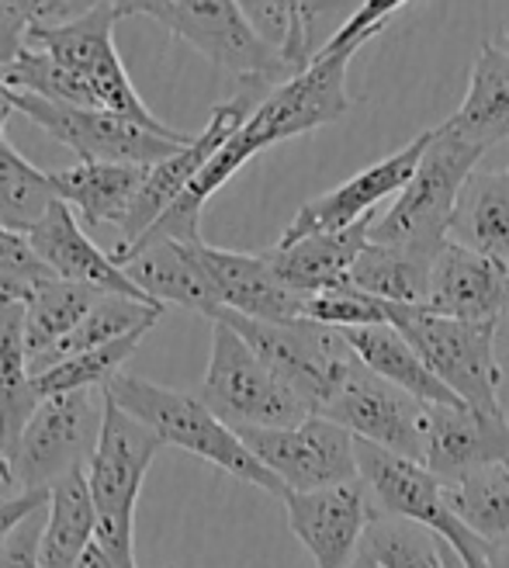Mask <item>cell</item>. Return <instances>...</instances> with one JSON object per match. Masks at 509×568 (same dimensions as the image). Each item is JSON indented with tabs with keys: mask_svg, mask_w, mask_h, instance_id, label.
Here are the masks:
<instances>
[{
	"mask_svg": "<svg viewBox=\"0 0 509 568\" xmlns=\"http://www.w3.org/2000/svg\"><path fill=\"white\" fill-rule=\"evenodd\" d=\"M406 0H371L360 4L336 32L319 45L313 67L298 73L295 80L281 83L277 91L264 98V104L236 129V135L212 156V163L194 178V184L184 191L181 202L170 209L153 230L139 240H181V243H202V212L208 197L230 184L240 170L271 146L305 132H316L323 125H333L354 108V98L347 91V70L354 55L371 42L388 18H395ZM135 246V243H132ZM125 253V250H122Z\"/></svg>",
	"mask_w": 509,
	"mask_h": 568,
	"instance_id": "obj_1",
	"label": "cell"
},
{
	"mask_svg": "<svg viewBox=\"0 0 509 568\" xmlns=\"http://www.w3.org/2000/svg\"><path fill=\"white\" fill-rule=\"evenodd\" d=\"M119 21V4H91L83 14L63 24H28L24 45L45 52L63 70V104L115 111V115H125L139 125L170 129L132 88L122 55L115 49Z\"/></svg>",
	"mask_w": 509,
	"mask_h": 568,
	"instance_id": "obj_2",
	"label": "cell"
},
{
	"mask_svg": "<svg viewBox=\"0 0 509 568\" xmlns=\"http://www.w3.org/2000/svg\"><path fill=\"white\" fill-rule=\"evenodd\" d=\"M111 399H115L132 419H139L153 430L163 447H181L194 458H202L208 465H215L218 471H225L230 478H240L246 486H257L271 496L285 499V486L253 458L250 447L240 440V434L233 426H225L197 395L181 392V388H166L156 385L150 378H139L122 372L115 382L104 388Z\"/></svg>",
	"mask_w": 509,
	"mask_h": 568,
	"instance_id": "obj_3",
	"label": "cell"
},
{
	"mask_svg": "<svg viewBox=\"0 0 509 568\" xmlns=\"http://www.w3.org/2000/svg\"><path fill=\"white\" fill-rule=\"evenodd\" d=\"M486 153L475 150L444 122L430 129L427 153H423L413 181L395 197L391 209L381 212L371 225V243L403 246L423 257H437L447 246L450 215H455L458 194L465 181L478 170Z\"/></svg>",
	"mask_w": 509,
	"mask_h": 568,
	"instance_id": "obj_4",
	"label": "cell"
},
{
	"mask_svg": "<svg viewBox=\"0 0 509 568\" xmlns=\"http://www.w3.org/2000/svg\"><path fill=\"white\" fill-rule=\"evenodd\" d=\"M122 18H150L170 36L197 49L205 60L230 73L236 83H264L281 88L298 73L257 36L243 4L233 0H135L119 4Z\"/></svg>",
	"mask_w": 509,
	"mask_h": 568,
	"instance_id": "obj_5",
	"label": "cell"
},
{
	"mask_svg": "<svg viewBox=\"0 0 509 568\" xmlns=\"http://www.w3.org/2000/svg\"><path fill=\"white\" fill-rule=\"evenodd\" d=\"M388 323L399 329L434 378L461 406L502 416V364L496 354L499 323H465L434 316L427 308L391 305Z\"/></svg>",
	"mask_w": 509,
	"mask_h": 568,
	"instance_id": "obj_6",
	"label": "cell"
},
{
	"mask_svg": "<svg viewBox=\"0 0 509 568\" xmlns=\"http://www.w3.org/2000/svg\"><path fill=\"white\" fill-rule=\"evenodd\" d=\"M160 450L163 440L108 395L101 440L83 475L98 509L94 541L125 561H135V503Z\"/></svg>",
	"mask_w": 509,
	"mask_h": 568,
	"instance_id": "obj_7",
	"label": "cell"
},
{
	"mask_svg": "<svg viewBox=\"0 0 509 568\" xmlns=\"http://www.w3.org/2000/svg\"><path fill=\"white\" fill-rule=\"evenodd\" d=\"M215 323L233 326L250 344V351L257 354L316 416H323V409L333 403L339 385H344L347 375L360 364V357L347 344L344 329H333V326H319L308 320L261 323V320L236 316V312H222Z\"/></svg>",
	"mask_w": 509,
	"mask_h": 568,
	"instance_id": "obj_8",
	"label": "cell"
},
{
	"mask_svg": "<svg viewBox=\"0 0 509 568\" xmlns=\"http://www.w3.org/2000/svg\"><path fill=\"white\" fill-rule=\"evenodd\" d=\"M197 399L236 434L285 430V426H298L302 419L316 416L225 323H215L212 329V357Z\"/></svg>",
	"mask_w": 509,
	"mask_h": 568,
	"instance_id": "obj_9",
	"label": "cell"
},
{
	"mask_svg": "<svg viewBox=\"0 0 509 568\" xmlns=\"http://www.w3.org/2000/svg\"><path fill=\"white\" fill-rule=\"evenodd\" d=\"M108 409V392L88 388L73 395L45 399L28 419L18 450L11 458V489L21 493H52L70 475L88 471Z\"/></svg>",
	"mask_w": 509,
	"mask_h": 568,
	"instance_id": "obj_10",
	"label": "cell"
},
{
	"mask_svg": "<svg viewBox=\"0 0 509 568\" xmlns=\"http://www.w3.org/2000/svg\"><path fill=\"white\" fill-rule=\"evenodd\" d=\"M14 108L63 142L67 150L77 153L80 163H125V166H156L191 146L187 132L177 129H150L139 125L115 111H98V108H73V104H55L32 94H14Z\"/></svg>",
	"mask_w": 509,
	"mask_h": 568,
	"instance_id": "obj_11",
	"label": "cell"
},
{
	"mask_svg": "<svg viewBox=\"0 0 509 568\" xmlns=\"http://www.w3.org/2000/svg\"><path fill=\"white\" fill-rule=\"evenodd\" d=\"M357 462H360L364 486L381 514L430 527L440 541H447L465 558L468 568H489V545L478 541L455 517L447 499V486L434 471H427L419 462L395 458V454L364 440H357Z\"/></svg>",
	"mask_w": 509,
	"mask_h": 568,
	"instance_id": "obj_12",
	"label": "cell"
},
{
	"mask_svg": "<svg viewBox=\"0 0 509 568\" xmlns=\"http://www.w3.org/2000/svg\"><path fill=\"white\" fill-rule=\"evenodd\" d=\"M240 440L285 493H319L360 478L357 437L326 416H308L285 430H240Z\"/></svg>",
	"mask_w": 509,
	"mask_h": 568,
	"instance_id": "obj_13",
	"label": "cell"
},
{
	"mask_svg": "<svg viewBox=\"0 0 509 568\" xmlns=\"http://www.w3.org/2000/svg\"><path fill=\"white\" fill-rule=\"evenodd\" d=\"M427 142H430V129L419 132L416 139H409L403 150H395L391 156L371 163L357 170L354 178H347L344 184H336L333 191L313 197L305 202L295 219L288 222V230L281 233L277 243H298L305 236H316V233H344L354 230L357 222L378 215V205L385 197H399L403 187L413 181L416 166L427 153Z\"/></svg>",
	"mask_w": 509,
	"mask_h": 568,
	"instance_id": "obj_14",
	"label": "cell"
},
{
	"mask_svg": "<svg viewBox=\"0 0 509 568\" xmlns=\"http://www.w3.org/2000/svg\"><path fill=\"white\" fill-rule=\"evenodd\" d=\"M423 409L427 403L413 399L409 392L388 385L375 372L357 364L323 409L326 419L339 423L357 440L375 444L395 458L423 465Z\"/></svg>",
	"mask_w": 509,
	"mask_h": 568,
	"instance_id": "obj_15",
	"label": "cell"
},
{
	"mask_svg": "<svg viewBox=\"0 0 509 568\" xmlns=\"http://www.w3.org/2000/svg\"><path fill=\"white\" fill-rule=\"evenodd\" d=\"M281 503L292 534L316 568H347L360 555L367 524L378 509L364 478L319 493H285Z\"/></svg>",
	"mask_w": 509,
	"mask_h": 568,
	"instance_id": "obj_16",
	"label": "cell"
},
{
	"mask_svg": "<svg viewBox=\"0 0 509 568\" xmlns=\"http://www.w3.org/2000/svg\"><path fill=\"white\" fill-rule=\"evenodd\" d=\"M509 465V416L461 403H427L423 409V468L444 486L465 475Z\"/></svg>",
	"mask_w": 509,
	"mask_h": 568,
	"instance_id": "obj_17",
	"label": "cell"
},
{
	"mask_svg": "<svg viewBox=\"0 0 509 568\" xmlns=\"http://www.w3.org/2000/svg\"><path fill=\"white\" fill-rule=\"evenodd\" d=\"M205 243V240H202ZM181 240H146L119 253L115 264L132 277V284L150 302L166 308H187L197 316H208L212 323L222 316V302L215 292V281L202 261L197 246Z\"/></svg>",
	"mask_w": 509,
	"mask_h": 568,
	"instance_id": "obj_18",
	"label": "cell"
},
{
	"mask_svg": "<svg viewBox=\"0 0 509 568\" xmlns=\"http://www.w3.org/2000/svg\"><path fill=\"white\" fill-rule=\"evenodd\" d=\"M197 253H202V261L215 281L222 312H236V316L261 320V323L302 320L308 295L292 292L288 284L277 277L267 253H236V250H222L212 243H202Z\"/></svg>",
	"mask_w": 509,
	"mask_h": 568,
	"instance_id": "obj_19",
	"label": "cell"
},
{
	"mask_svg": "<svg viewBox=\"0 0 509 568\" xmlns=\"http://www.w3.org/2000/svg\"><path fill=\"white\" fill-rule=\"evenodd\" d=\"M28 240H32L35 253L42 257V264L55 277L83 284V288H94L101 295H129V298L150 302L132 284V277L115 261H111V253H104L91 240V233L83 230L80 219L73 215V209L67 202H55L45 212V219L35 225L32 233H28Z\"/></svg>",
	"mask_w": 509,
	"mask_h": 568,
	"instance_id": "obj_20",
	"label": "cell"
},
{
	"mask_svg": "<svg viewBox=\"0 0 509 568\" xmlns=\"http://www.w3.org/2000/svg\"><path fill=\"white\" fill-rule=\"evenodd\" d=\"M423 308L447 320L499 323L509 308V267L447 243L434 261L430 295Z\"/></svg>",
	"mask_w": 509,
	"mask_h": 568,
	"instance_id": "obj_21",
	"label": "cell"
},
{
	"mask_svg": "<svg viewBox=\"0 0 509 568\" xmlns=\"http://www.w3.org/2000/svg\"><path fill=\"white\" fill-rule=\"evenodd\" d=\"M55 197L73 209L88 233H119L132 215V205L143 191L150 166H125V163H73L52 170ZM119 243V240H115Z\"/></svg>",
	"mask_w": 509,
	"mask_h": 568,
	"instance_id": "obj_22",
	"label": "cell"
},
{
	"mask_svg": "<svg viewBox=\"0 0 509 568\" xmlns=\"http://www.w3.org/2000/svg\"><path fill=\"white\" fill-rule=\"evenodd\" d=\"M378 215L357 222L344 233H316L298 243H274L267 253L277 277L298 295H316L326 288H339L347 281L350 267L371 243V225Z\"/></svg>",
	"mask_w": 509,
	"mask_h": 568,
	"instance_id": "obj_23",
	"label": "cell"
},
{
	"mask_svg": "<svg viewBox=\"0 0 509 568\" xmlns=\"http://www.w3.org/2000/svg\"><path fill=\"white\" fill-rule=\"evenodd\" d=\"M447 243L509 267V166L475 170L465 181L450 215Z\"/></svg>",
	"mask_w": 509,
	"mask_h": 568,
	"instance_id": "obj_24",
	"label": "cell"
},
{
	"mask_svg": "<svg viewBox=\"0 0 509 568\" xmlns=\"http://www.w3.org/2000/svg\"><path fill=\"white\" fill-rule=\"evenodd\" d=\"M444 125L482 153H489L496 142L509 139V45L506 42H486L478 49L468 94Z\"/></svg>",
	"mask_w": 509,
	"mask_h": 568,
	"instance_id": "obj_25",
	"label": "cell"
},
{
	"mask_svg": "<svg viewBox=\"0 0 509 568\" xmlns=\"http://www.w3.org/2000/svg\"><path fill=\"white\" fill-rule=\"evenodd\" d=\"M42 403L32 385V354L24 344V305L0 302V454L14 458L28 419Z\"/></svg>",
	"mask_w": 509,
	"mask_h": 568,
	"instance_id": "obj_26",
	"label": "cell"
},
{
	"mask_svg": "<svg viewBox=\"0 0 509 568\" xmlns=\"http://www.w3.org/2000/svg\"><path fill=\"white\" fill-rule=\"evenodd\" d=\"M347 344L354 347V354L360 357V364L367 372H375L378 378H385L388 385L409 392L413 399L419 403H458L455 395H450L423 357L416 354V347L409 339L395 329L391 323L385 326H364V329H344Z\"/></svg>",
	"mask_w": 509,
	"mask_h": 568,
	"instance_id": "obj_27",
	"label": "cell"
},
{
	"mask_svg": "<svg viewBox=\"0 0 509 568\" xmlns=\"http://www.w3.org/2000/svg\"><path fill=\"white\" fill-rule=\"evenodd\" d=\"M98 537V509L88 489V475H70L49 493L39 568H80Z\"/></svg>",
	"mask_w": 509,
	"mask_h": 568,
	"instance_id": "obj_28",
	"label": "cell"
},
{
	"mask_svg": "<svg viewBox=\"0 0 509 568\" xmlns=\"http://www.w3.org/2000/svg\"><path fill=\"white\" fill-rule=\"evenodd\" d=\"M434 261L437 257H423V253H413L403 246L367 243V250L357 257L344 284L388 305L423 308L430 295Z\"/></svg>",
	"mask_w": 509,
	"mask_h": 568,
	"instance_id": "obj_29",
	"label": "cell"
},
{
	"mask_svg": "<svg viewBox=\"0 0 509 568\" xmlns=\"http://www.w3.org/2000/svg\"><path fill=\"white\" fill-rule=\"evenodd\" d=\"M160 316H163V308L153 302L129 298V295H101L98 305L83 316V323L70 336H63L60 344L49 347L45 354L32 357V378L49 372V367H55V364L77 357V354H88V351L115 344V339H122V336L153 329L160 323Z\"/></svg>",
	"mask_w": 509,
	"mask_h": 568,
	"instance_id": "obj_30",
	"label": "cell"
},
{
	"mask_svg": "<svg viewBox=\"0 0 509 568\" xmlns=\"http://www.w3.org/2000/svg\"><path fill=\"white\" fill-rule=\"evenodd\" d=\"M101 292L94 288H83V284L63 281V277H52L45 281L42 288L24 302V344L28 354L39 357L49 347L60 344L63 336H70L83 316L98 305Z\"/></svg>",
	"mask_w": 509,
	"mask_h": 568,
	"instance_id": "obj_31",
	"label": "cell"
},
{
	"mask_svg": "<svg viewBox=\"0 0 509 568\" xmlns=\"http://www.w3.org/2000/svg\"><path fill=\"white\" fill-rule=\"evenodd\" d=\"M55 202L60 197L45 170L28 163L8 139H0V225L28 236Z\"/></svg>",
	"mask_w": 509,
	"mask_h": 568,
	"instance_id": "obj_32",
	"label": "cell"
},
{
	"mask_svg": "<svg viewBox=\"0 0 509 568\" xmlns=\"http://www.w3.org/2000/svg\"><path fill=\"white\" fill-rule=\"evenodd\" d=\"M447 499L455 517L486 545H499L509 537V468H482L447 486Z\"/></svg>",
	"mask_w": 509,
	"mask_h": 568,
	"instance_id": "obj_33",
	"label": "cell"
},
{
	"mask_svg": "<svg viewBox=\"0 0 509 568\" xmlns=\"http://www.w3.org/2000/svg\"><path fill=\"white\" fill-rule=\"evenodd\" d=\"M146 333L150 329L122 336V339H115V344L88 351V354H77V357H70L63 364L49 367V372L35 375L32 378L35 399L45 403V399H55V395H73V392H88V388H108L111 382L122 375V367L139 351V344L146 339Z\"/></svg>",
	"mask_w": 509,
	"mask_h": 568,
	"instance_id": "obj_34",
	"label": "cell"
},
{
	"mask_svg": "<svg viewBox=\"0 0 509 568\" xmlns=\"http://www.w3.org/2000/svg\"><path fill=\"white\" fill-rule=\"evenodd\" d=\"M364 551L378 568H444V541L430 527L388 517L381 509H375V520L367 524Z\"/></svg>",
	"mask_w": 509,
	"mask_h": 568,
	"instance_id": "obj_35",
	"label": "cell"
},
{
	"mask_svg": "<svg viewBox=\"0 0 509 568\" xmlns=\"http://www.w3.org/2000/svg\"><path fill=\"white\" fill-rule=\"evenodd\" d=\"M391 316V305L378 302L371 295H364L357 288H326L305 298V312L302 320L319 323V326H333V329H364V326H385Z\"/></svg>",
	"mask_w": 509,
	"mask_h": 568,
	"instance_id": "obj_36",
	"label": "cell"
},
{
	"mask_svg": "<svg viewBox=\"0 0 509 568\" xmlns=\"http://www.w3.org/2000/svg\"><path fill=\"white\" fill-rule=\"evenodd\" d=\"M55 274L42 264L32 240L0 225V302L24 305Z\"/></svg>",
	"mask_w": 509,
	"mask_h": 568,
	"instance_id": "obj_37",
	"label": "cell"
},
{
	"mask_svg": "<svg viewBox=\"0 0 509 568\" xmlns=\"http://www.w3.org/2000/svg\"><path fill=\"white\" fill-rule=\"evenodd\" d=\"M49 509V506H45ZM45 509L28 517L4 545H0V568H39V548L45 530Z\"/></svg>",
	"mask_w": 509,
	"mask_h": 568,
	"instance_id": "obj_38",
	"label": "cell"
},
{
	"mask_svg": "<svg viewBox=\"0 0 509 568\" xmlns=\"http://www.w3.org/2000/svg\"><path fill=\"white\" fill-rule=\"evenodd\" d=\"M28 24H32V0H24V4H0V70L18 55Z\"/></svg>",
	"mask_w": 509,
	"mask_h": 568,
	"instance_id": "obj_39",
	"label": "cell"
},
{
	"mask_svg": "<svg viewBox=\"0 0 509 568\" xmlns=\"http://www.w3.org/2000/svg\"><path fill=\"white\" fill-rule=\"evenodd\" d=\"M45 506H49V493H21V496L0 499V545H4L28 517H35Z\"/></svg>",
	"mask_w": 509,
	"mask_h": 568,
	"instance_id": "obj_40",
	"label": "cell"
},
{
	"mask_svg": "<svg viewBox=\"0 0 509 568\" xmlns=\"http://www.w3.org/2000/svg\"><path fill=\"white\" fill-rule=\"evenodd\" d=\"M80 568H139V565H135V561H125V558H119V555H111L108 548H101V545L94 541L91 551L83 555Z\"/></svg>",
	"mask_w": 509,
	"mask_h": 568,
	"instance_id": "obj_41",
	"label": "cell"
},
{
	"mask_svg": "<svg viewBox=\"0 0 509 568\" xmlns=\"http://www.w3.org/2000/svg\"><path fill=\"white\" fill-rule=\"evenodd\" d=\"M14 91L8 88V80H4V70H0V139H4L8 132V119L14 115Z\"/></svg>",
	"mask_w": 509,
	"mask_h": 568,
	"instance_id": "obj_42",
	"label": "cell"
},
{
	"mask_svg": "<svg viewBox=\"0 0 509 568\" xmlns=\"http://www.w3.org/2000/svg\"><path fill=\"white\" fill-rule=\"evenodd\" d=\"M489 568H509V548L489 545Z\"/></svg>",
	"mask_w": 509,
	"mask_h": 568,
	"instance_id": "obj_43",
	"label": "cell"
},
{
	"mask_svg": "<svg viewBox=\"0 0 509 568\" xmlns=\"http://www.w3.org/2000/svg\"><path fill=\"white\" fill-rule=\"evenodd\" d=\"M444 568H468V565H465V558H461L455 548H450L447 541H444Z\"/></svg>",
	"mask_w": 509,
	"mask_h": 568,
	"instance_id": "obj_44",
	"label": "cell"
},
{
	"mask_svg": "<svg viewBox=\"0 0 509 568\" xmlns=\"http://www.w3.org/2000/svg\"><path fill=\"white\" fill-rule=\"evenodd\" d=\"M0 489H8L14 496V489H11V465H8L4 454H0Z\"/></svg>",
	"mask_w": 509,
	"mask_h": 568,
	"instance_id": "obj_45",
	"label": "cell"
},
{
	"mask_svg": "<svg viewBox=\"0 0 509 568\" xmlns=\"http://www.w3.org/2000/svg\"><path fill=\"white\" fill-rule=\"evenodd\" d=\"M347 568H378V565H375V558H371V555H367V551L360 548V555H357Z\"/></svg>",
	"mask_w": 509,
	"mask_h": 568,
	"instance_id": "obj_46",
	"label": "cell"
},
{
	"mask_svg": "<svg viewBox=\"0 0 509 568\" xmlns=\"http://www.w3.org/2000/svg\"><path fill=\"white\" fill-rule=\"evenodd\" d=\"M8 496H11V493H8V489H0V499H8Z\"/></svg>",
	"mask_w": 509,
	"mask_h": 568,
	"instance_id": "obj_47",
	"label": "cell"
},
{
	"mask_svg": "<svg viewBox=\"0 0 509 568\" xmlns=\"http://www.w3.org/2000/svg\"><path fill=\"white\" fill-rule=\"evenodd\" d=\"M499 545H506V548H509V537H506V541H499Z\"/></svg>",
	"mask_w": 509,
	"mask_h": 568,
	"instance_id": "obj_48",
	"label": "cell"
},
{
	"mask_svg": "<svg viewBox=\"0 0 509 568\" xmlns=\"http://www.w3.org/2000/svg\"><path fill=\"white\" fill-rule=\"evenodd\" d=\"M506 45H509V32H506Z\"/></svg>",
	"mask_w": 509,
	"mask_h": 568,
	"instance_id": "obj_49",
	"label": "cell"
},
{
	"mask_svg": "<svg viewBox=\"0 0 509 568\" xmlns=\"http://www.w3.org/2000/svg\"><path fill=\"white\" fill-rule=\"evenodd\" d=\"M506 468H509V465H506Z\"/></svg>",
	"mask_w": 509,
	"mask_h": 568,
	"instance_id": "obj_50",
	"label": "cell"
}]
</instances>
